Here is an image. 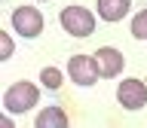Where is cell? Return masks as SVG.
I'll list each match as a JSON object with an SVG mask.
<instances>
[{
	"label": "cell",
	"instance_id": "52a82bcc",
	"mask_svg": "<svg viewBox=\"0 0 147 128\" xmlns=\"http://www.w3.org/2000/svg\"><path fill=\"white\" fill-rule=\"evenodd\" d=\"M129 6H132V0H98V18H104V21H123Z\"/></svg>",
	"mask_w": 147,
	"mask_h": 128
},
{
	"label": "cell",
	"instance_id": "8992f818",
	"mask_svg": "<svg viewBox=\"0 0 147 128\" xmlns=\"http://www.w3.org/2000/svg\"><path fill=\"white\" fill-rule=\"evenodd\" d=\"M95 61H98V73L101 76H117V73L123 70L126 58H123V52L113 49V46H101L98 52H95Z\"/></svg>",
	"mask_w": 147,
	"mask_h": 128
},
{
	"label": "cell",
	"instance_id": "7a4b0ae2",
	"mask_svg": "<svg viewBox=\"0 0 147 128\" xmlns=\"http://www.w3.org/2000/svg\"><path fill=\"white\" fill-rule=\"evenodd\" d=\"M58 21H61V27L71 37H89L92 31H95V15H92L86 6H64Z\"/></svg>",
	"mask_w": 147,
	"mask_h": 128
},
{
	"label": "cell",
	"instance_id": "277c9868",
	"mask_svg": "<svg viewBox=\"0 0 147 128\" xmlns=\"http://www.w3.org/2000/svg\"><path fill=\"white\" fill-rule=\"evenodd\" d=\"M67 73H71V79L77 85H95L98 76H101L95 55H74L71 61H67Z\"/></svg>",
	"mask_w": 147,
	"mask_h": 128
},
{
	"label": "cell",
	"instance_id": "8fae6325",
	"mask_svg": "<svg viewBox=\"0 0 147 128\" xmlns=\"http://www.w3.org/2000/svg\"><path fill=\"white\" fill-rule=\"evenodd\" d=\"M0 58H3V61L12 58V37L3 34V31H0Z\"/></svg>",
	"mask_w": 147,
	"mask_h": 128
},
{
	"label": "cell",
	"instance_id": "ba28073f",
	"mask_svg": "<svg viewBox=\"0 0 147 128\" xmlns=\"http://www.w3.org/2000/svg\"><path fill=\"white\" fill-rule=\"evenodd\" d=\"M37 128H67V113L61 107H46L37 116Z\"/></svg>",
	"mask_w": 147,
	"mask_h": 128
},
{
	"label": "cell",
	"instance_id": "3957f363",
	"mask_svg": "<svg viewBox=\"0 0 147 128\" xmlns=\"http://www.w3.org/2000/svg\"><path fill=\"white\" fill-rule=\"evenodd\" d=\"M12 27H16V34H22L25 40L40 37V34H43V15H40V9H34V6H16V9H12Z\"/></svg>",
	"mask_w": 147,
	"mask_h": 128
},
{
	"label": "cell",
	"instance_id": "5b68a950",
	"mask_svg": "<svg viewBox=\"0 0 147 128\" xmlns=\"http://www.w3.org/2000/svg\"><path fill=\"white\" fill-rule=\"evenodd\" d=\"M117 101H119L126 110H141V107H147V85L138 79V76H129V79L119 82Z\"/></svg>",
	"mask_w": 147,
	"mask_h": 128
},
{
	"label": "cell",
	"instance_id": "6da1fadb",
	"mask_svg": "<svg viewBox=\"0 0 147 128\" xmlns=\"http://www.w3.org/2000/svg\"><path fill=\"white\" fill-rule=\"evenodd\" d=\"M37 101H40V91H37L34 82H12L6 89V95H3V107H6V113H28L31 107H37Z\"/></svg>",
	"mask_w": 147,
	"mask_h": 128
},
{
	"label": "cell",
	"instance_id": "30bf717a",
	"mask_svg": "<svg viewBox=\"0 0 147 128\" xmlns=\"http://www.w3.org/2000/svg\"><path fill=\"white\" fill-rule=\"evenodd\" d=\"M132 34L138 40H147V9H141L135 18H132Z\"/></svg>",
	"mask_w": 147,
	"mask_h": 128
},
{
	"label": "cell",
	"instance_id": "9c48e42d",
	"mask_svg": "<svg viewBox=\"0 0 147 128\" xmlns=\"http://www.w3.org/2000/svg\"><path fill=\"white\" fill-rule=\"evenodd\" d=\"M40 82H43L46 89H58V85H61V70H58V67H43Z\"/></svg>",
	"mask_w": 147,
	"mask_h": 128
}]
</instances>
